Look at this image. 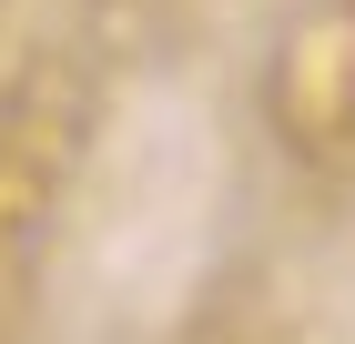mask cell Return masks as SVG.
<instances>
[{
  "instance_id": "1",
  "label": "cell",
  "mask_w": 355,
  "mask_h": 344,
  "mask_svg": "<svg viewBox=\"0 0 355 344\" xmlns=\"http://www.w3.org/2000/svg\"><path fill=\"white\" fill-rule=\"evenodd\" d=\"M92 152V81L82 61H21L0 91V324L31 304V273L51 253V223Z\"/></svg>"
},
{
  "instance_id": "2",
  "label": "cell",
  "mask_w": 355,
  "mask_h": 344,
  "mask_svg": "<svg viewBox=\"0 0 355 344\" xmlns=\"http://www.w3.org/2000/svg\"><path fill=\"white\" fill-rule=\"evenodd\" d=\"M264 122L304 172L355 183V0H325L315 21H295V41L264 71Z\"/></svg>"
}]
</instances>
